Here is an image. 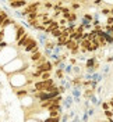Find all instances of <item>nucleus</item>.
<instances>
[{
	"instance_id": "f257e3e1",
	"label": "nucleus",
	"mask_w": 113,
	"mask_h": 122,
	"mask_svg": "<svg viewBox=\"0 0 113 122\" xmlns=\"http://www.w3.org/2000/svg\"><path fill=\"white\" fill-rule=\"evenodd\" d=\"M53 85H54V81L50 78V79H46V81H36L34 83V87L36 89V92H46Z\"/></svg>"
},
{
	"instance_id": "f03ea898",
	"label": "nucleus",
	"mask_w": 113,
	"mask_h": 122,
	"mask_svg": "<svg viewBox=\"0 0 113 122\" xmlns=\"http://www.w3.org/2000/svg\"><path fill=\"white\" fill-rule=\"evenodd\" d=\"M24 50H25L27 53H34V51H38V50H39V47H38V42L34 38H30L28 43L24 46Z\"/></svg>"
},
{
	"instance_id": "7ed1b4c3",
	"label": "nucleus",
	"mask_w": 113,
	"mask_h": 122,
	"mask_svg": "<svg viewBox=\"0 0 113 122\" xmlns=\"http://www.w3.org/2000/svg\"><path fill=\"white\" fill-rule=\"evenodd\" d=\"M39 6H41V1H34V3L27 4L25 8H24V11H23V14L27 15V14H30V13H39V11H38Z\"/></svg>"
},
{
	"instance_id": "20e7f679",
	"label": "nucleus",
	"mask_w": 113,
	"mask_h": 122,
	"mask_svg": "<svg viewBox=\"0 0 113 122\" xmlns=\"http://www.w3.org/2000/svg\"><path fill=\"white\" fill-rule=\"evenodd\" d=\"M41 72H50L53 69V64L50 62V61H45L43 64H41V65H38L36 67Z\"/></svg>"
},
{
	"instance_id": "39448f33",
	"label": "nucleus",
	"mask_w": 113,
	"mask_h": 122,
	"mask_svg": "<svg viewBox=\"0 0 113 122\" xmlns=\"http://www.w3.org/2000/svg\"><path fill=\"white\" fill-rule=\"evenodd\" d=\"M60 25H59V21L57 20H54V18H52V21H50V24L46 26V29H45V33H52V30L53 29H56V28H59Z\"/></svg>"
},
{
	"instance_id": "423d86ee",
	"label": "nucleus",
	"mask_w": 113,
	"mask_h": 122,
	"mask_svg": "<svg viewBox=\"0 0 113 122\" xmlns=\"http://www.w3.org/2000/svg\"><path fill=\"white\" fill-rule=\"evenodd\" d=\"M28 4L27 0H15V1H10V6L13 8H21V7H25Z\"/></svg>"
},
{
	"instance_id": "0eeeda50",
	"label": "nucleus",
	"mask_w": 113,
	"mask_h": 122,
	"mask_svg": "<svg viewBox=\"0 0 113 122\" xmlns=\"http://www.w3.org/2000/svg\"><path fill=\"white\" fill-rule=\"evenodd\" d=\"M25 33H27V32H25V28L18 25V26H17V32H15V36H14V40H15V42H18V40L23 38Z\"/></svg>"
},
{
	"instance_id": "6e6552de",
	"label": "nucleus",
	"mask_w": 113,
	"mask_h": 122,
	"mask_svg": "<svg viewBox=\"0 0 113 122\" xmlns=\"http://www.w3.org/2000/svg\"><path fill=\"white\" fill-rule=\"evenodd\" d=\"M78 46H80V43H78L77 40H74V39H68V40H67V43H66V49L71 51L73 49H75V47H78Z\"/></svg>"
},
{
	"instance_id": "1a4fd4ad",
	"label": "nucleus",
	"mask_w": 113,
	"mask_h": 122,
	"mask_svg": "<svg viewBox=\"0 0 113 122\" xmlns=\"http://www.w3.org/2000/svg\"><path fill=\"white\" fill-rule=\"evenodd\" d=\"M30 33H25V35H24L23 38L20 39V40H18V42H17V46H18V47H24V46L27 45V43H28V40H30Z\"/></svg>"
},
{
	"instance_id": "9d476101",
	"label": "nucleus",
	"mask_w": 113,
	"mask_h": 122,
	"mask_svg": "<svg viewBox=\"0 0 113 122\" xmlns=\"http://www.w3.org/2000/svg\"><path fill=\"white\" fill-rule=\"evenodd\" d=\"M41 57H42V53H41L39 50H38V51H34V53L31 54V61H35V62H36Z\"/></svg>"
},
{
	"instance_id": "9b49d317",
	"label": "nucleus",
	"mask_w": 113,
	"mask_h": 122,
	"mask_svg": "<svg viewBox=\"0 0 113 122\" xmlns=\"http://www.w3.org/2000/svg\"><path fill=\"white\" fill-rule=\"evenodd\" d=\"M95 64H96V58H95V57H92V58H89V60H87L85 67H87V68H92Z\"/></svg>"
},
{
	"instance_id": "f8f14e48",
	"label": "nucleus",
	"mask_w": 113,
	"mask_h": 122,
	"mask_svg": "<svg viewBox=\"0 0 113 122\" xmlns=\"http://www.w3.org/2000/svg\"><path fill=\"white\" fill-rule=\"evenodd\" d=\"M11 24H14V21H13V20H10V18H6V20L1 22V28H3V29H6L8 25H11Z\"/></svg>"
},
{
	"instance_id": "ddd939ff",
	"label": "nucleus",
	"mask_w": 113,
	"mask_h": 122,
	"mask_svg": "<svg viewBox=\"0 0 113 122\" xmlns=\"http://www.w3.org/2000/svg\"><path fill=\"white\" fill-rule=\"evenodd\" d=\"M68 24H74L75 21H77V14H75L74 11H71V14H70V17L67 18Z\"/></svg>"
},
{
	"instance_id": "4468645a",
	"label": "nucleus",
	"mask_w": 113,
	"mask_h": 122,
	"mask_svg": "<svg viewBox=\"0 0 113 122\" xmlns=\"http://www.w3.org/2000/svg\"><path fill=\"white\" fill-rule=\"evenodd\" d=\"M43 122H60V117H49Z\"/></svg>"
},
{
	"instance_id": "2eb2a0df",
	"label": "nucleus",
	"mask_w": 113,
	"mask_h": 122,
	"mask_svg": "<svg viewBox=\"0 0 113 122\" xmlns=\"http://www.w3.org/2000/svg\"><path fill=\"white\" fill-rule=\"evenodd\" d=\"M38 15H39V13H30V14H27V20H28V21H31V20H36Z\"/></svg>"
},
{
	"instance_id": "dca6fc26",
	"label": "nucleus",
	"mask_w": 113,
	"mask_h": 122,
	"mask_svg": "<svg viewBox=\"0 0 113 122\" xmlns=\"http://www.w3.org/2000/svg\"><path fill=\"white\" fill-rule=\"evenodd\" d=\"M15 94H17V97H23V96H25V94H28V90H27V89L17 90V92H15Z\"/></svg>"
},
{
	"instance_id": "f3484780",
	"label": "nucleus",
	"mask_w": 113,
	"mask_h": 122,
	"mask_svg": "<svg viewBox=\"0 0 113 122\" xmlns=\"http://www.w3.org/2000/svg\"><path fill=\"white\" fill-rule=\"evenodd\" d=\"M56 76H57L59 79H63V78H64V72H63V69L61 68L56 69Z\"/></svg>"
},
{
	"instance_id": "a211bd4d",
	"label": "nucleus",
	"mask_w": 113,
	"mask_h": 122,
	"mask_svg": "<svg viewBox=\"0 0 113 122\" xmlns=\"http://www.w3.org/2000/svg\"><path fill=\"white\" fill-rule=\"evenodd\" d=\"M46 79H50V72H42L41 81H46Z\"/></svg>"
},
{
	"instance_id": "6ab92c4d",
	"label": "nucleus",
	"mask_w": 113,
	"mask_h": 122,
	"mask_svg": "<svg viewBox=\"0 0 113 122\" xmlns=\"http://www.w3.org/2000/svg\"><path fill=\"white\" fill-rule=\"evenodd\" d=\"M6 18H8V15H7V13H4V11H0V24L3 22Z\"/></svg>"
},
{
	"instance_id": "aec40b11",
	"label": "nucleus",
	"mask_w": 113,
	"mask_h": 122,
	"mask_svg": "<svg viewBox=\"0 0 113 122\" xmlns=\"http://www.w3.org/2000/svg\"><path fill=\"white\" fill-rule=\"evenodd\" d=\"M105 115H106L107 119H112L113 118V111L112 110H105Z\"/></svg>"
},
{
	"instance_id": "412c9836",
	"label": "nucleus",
	"mask_w": 113,
	"mask_h": 122,
	"mask_svg": "<svg viewBox=\"0 0 113 122\" xmlns=\"http://www.w3.org/2000/svg\"><path fill=\"white\" fill-rule=\"evenodd\" d=\"M92 94H94V89H88V90H85V93H84V96H85L87 99H89Z\"/></svg>"
},
{
	"instance_id": "4be33fe9",
	"label": "nucleus",
	"mask_w": 113,
	"mask_h": 122,
	"mask_svg": "<svg viewBox=\"0 0 113 122\" xmlns=\"http://www.w3.org/2000/svg\"><path fill=\"white\" fill-rule=\"evenodd\" d=\"M101 13H102V14L103 15H106V17H109V15H110V8H102V10H101Z\"/></svg>"
},
{
	"instance_id": "5701e85b",
	"label": "nucleus",
	"mask_w": 113,
	"mask_h": 122,
	"mask_svg": "<svg viewBox=\"0 0 113 122\" xmlns=\"http://www.w3.org/2000/svg\"><path fill=\"white\" fill-rule=\"evenodd\" d=\"M80 7H81L80 3H77V1H73V3H71V8H73V10H78Z\"/></svg>"
},
{
	"instance_id": "b1692460",
	"label": "nucleus",
	"mask_w": 113,
	"mask_h": 122,
	"mask_svg": "<svg viewBox=\"0 0 113 122\" xmlns=\"http://www.w3.org/2000/svg\"><path fill=\"white\" fill-rule=\"evenodd\" d=\"M106 25H113V15H109L106 18Z\"/></svg>"
},
{
	"instance_id": "393cba45",
	"label": "nucleus",
	"mask_w": 113,
	"mask_h": 122,
	"mask_svg": "<svg viewBox=\"0 0 113 122\" xmlns=\"http://www.w3.org/2000/svg\"><path fill=\"white\" fill-rule=\"evenodd\" d=\"M61 111H49V117H59Z\"/></svg>"
},
{
	"instance_id": "a878e982",
	"label": "nucleus",
	"mask_w": 113,
	"mask_h": 122,
	"mask_svg": "<svg viewBox=\"0 0 113 122\" xmlns=\"http://www.w3.org/2000/svg\"><path fill=\"white\" fill-rule=\"evenodd\" d=\"M46 49H54V43L53 42H46Z\"/></svg>"
},
{
	"instance_id": "bb28decb",
	"label": "nucleus",
	"mask_w": 113,
	"mask_h": 122,
	"mask_svg": "<svg viewBox=\"0 0 113 122\" xmlns=\"http://www.w3.org/2000/svg\"><path fill=\"white\" fill-rule=\"evenodd\" d=\"M102 108H103V111H105V110H110V104H109V101H107V103H102Z\"/></svg>"
},
{
	"instance_id": "cd10ccee",
	"label": "nucleus",
	"mask_w": 113,
	"mask_h": 122,
	"mask_svg": "<svg viewBox=\"0 0 113 122\" xmlns=\"http://www.w3.org/2000/svg\"><path fill=\"white\" fill-rule=\"evenodd\" d=\"M45 7H46V8H52L53 4L50 3V1H45Z\"/></svg>"
},
{
	"instance_id": "c85d7f7f",
	"label": "nucleus",
	"mask_w": 113,
	"mask_h": 122,
	"mask_svg": "<svg viewBox=\"0 0 113 122\" xmlns=\"http://www.w3.org/2000/svg\"><path fill=\"white\" fill-rule=\"evenodd\" d=\"M94 4H96V6L102 4V0H95V1H94Z\"/></svg>"
},
{
	"instance_id": "c756f323",
	"label": "nucleus",
	"mask_w": 113,
	"mask_h": 122,
	"mask_svg": "<svg viewBox=\"0 0 113 122\" xmlns=\"http://www.w3.org/2000/svg\"><path fill=\"white\" fill-rule=\"evenodd\" d=\"M10 1H15V0H10Z\"/></svg>"
},
{
	"instance_id": "7c9ffc66",
	"label": "nucleus",
	"mask_w": 113,
	"mask_h": 122,
	"mask_svg": "<svg viewBox=\"0 0 113 122\" xmlns=\"http://www.w3.org/2000/svg\"><path fill=\"white\" fill-rule=\"evenodd\" d=\"M0 11H1V10H0Z\"/></svg>"
}]
</instances>
